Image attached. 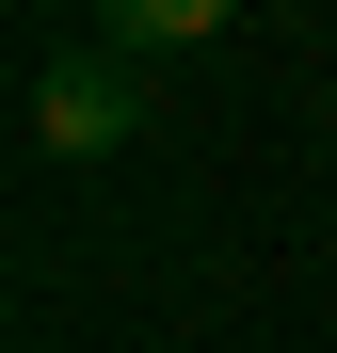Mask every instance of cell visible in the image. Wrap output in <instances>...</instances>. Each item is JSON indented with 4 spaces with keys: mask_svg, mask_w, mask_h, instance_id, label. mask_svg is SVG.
<instances>
[{
    "mask_svg": "<svg viewBox=\"0 0 337 353\" xmlns=\"http://www.w3.org/2000/svg\"><path fill=\"white\" fill-rule=\"evenodd\" d=\"M17 129L48 145V161H112V145H129L145 129V48H48V65L17 81Z\"/></svg>",
    "mask_w": 337,
    "mask_h": 353,
    "instance_id": "1",
    "label": "cell"
},
{
    "mask_svg": "<svg viewBox=\"0 0 337 353\" xmlns=\"http://www.w3.org/2000/svg\"><path fill=\"white\" fill-rule=\"evenodd\" d=\"M225 17H241V0H96V32H112V48H145V65H177V48H209Z\"/></svg>",
    "mask_w": 337,
    "mask_h": 353,
    "instance_id": "2",
    "label": "cell"
}]
</instances>
